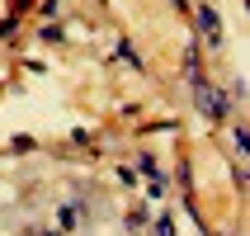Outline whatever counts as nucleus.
I'll list each match as a JSON object with an SVG mask.
<instances>
[{
	"instance_id": "nucleus-1",
	"label": "nucleus",
	"mask_w": 250,
	"mask_h": 236,
	"mask_svg": "<svg viewBox=\"0 0 250 236\" xmlns=\"http://www.w3.org/2000/svg\"><path fill=\"white\" fill-rule=\"evenodd\" d=\"M194 99H198V109L208 113L212 123H222L227 113H231V104H236V99L227 95V90H212L208 81H198V85H194Z\"/></svg>"
},
{
	"instance_id": "nucleus-2",
	"label": "nucleus",
	"mask_w": 250,
	"mask_h": 236,
	"mask_svg": "<svg viewBox=\"0 0 250 236\" xmlns=\"http://www.w3.org/2000/svg\"><path fill=\"white\" fill-rule=\"evenodd\" d=\"M194 19H198V33L212 43V47H222V19H217V10H208V5H198L194 10Z\"/></svg>"
},
{
	"instance_id": "nucleus-3",
	"label": "nucleus",
	"mask_w": 250,
	"mask_h": 236,
	"mask_svg": "<svg viewBox=\"0 0 250 236\" xmlns=\"http://www.w3.org/2000/svg\"><path fill=\"white\" fill-rule=\"evenodd\" d=\"M118 57H123L127 66H137V71H142V57H137V52H132V43H127V38H123V43H118Z\"/></svg>"
},
{
	"instance_id": "nucleus-4",
	"label": "nucleus",
	"mask_w": 250,
	"mask_h": 236,
	"mask_svg": "<svg viewBox=\"0 0 250 236\" xmlns=\"http://www.w3.org/2000/svg\"><path fill=\"white\" fill-rule=\"evenodd\" d=\"M14 33H19V19H14V14H10V19H0V38H14Z\"/></svg>"
},
{
	"instance_id": "nucleus-5",
	"label": "nucleus",
	"mask_w": 250,
	"mask_h": 236,
	"mask_svg": "<svg viewBox=\"0 0 250 236\" xmlns=\"http://www.w3.org/2000/svg\"><path fill=\"white\" fill-rule=\"evenodd\" d=\"M76 217H81V213L71 208V203H66V208H62V213H57V222H62V227H76Z\"/></svg>"
},
{
	"instance_id": "nucleus-6",
	"label": "nucleus",
	"mask_w": 250,
	"mask_h": 236,
	"mask_svg": "<svg viewBox=\"0 0 250 236\" xmlns=\"http://www.w3.org/2000/svg\"><path fill=\"white\" fill-rule=\"evenodd\" d=\"M156 236H175V222L170 217H156Z\"/></svg>"
}]
</instances>
